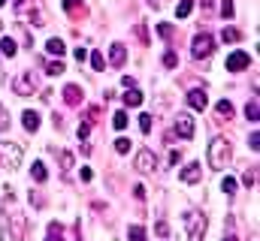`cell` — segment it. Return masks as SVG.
Listing matches in <instances>:
<instances>
[{
	"mask_svg": "<svg viewBox=\"0 0 260 241\" xmlns=\"http://www.w3.org/2000/svg\"><path fill=\"white\" fill-rule=\"evenodd\" d=\"M127 238L130 241H145V229H142V226H130V229H127Z\"/></svg>",
	"mask_w": 260,
	"mask_h": 241,
	"instance_id": "25",
	"label": "cell"
},
{
	"mask_svg": "<svg viewBox=\"0 0 260 241\" xmlns=\"http://www.w3.org/2000/svg\"><path fill=\"white\" fill-rule=\"evenodd\" d=\"M46 241H64V226H61V223H49Z\"/></svg>",
	"mask_w": 260,
	"mask_h": 241,
	"instance_id": "19",
	"label": "cell"
},
{
	"mask_svg": "<svg viewBox=\"0 0 260 241\" xmlns=\"http://www.w3.org/2000/svg\"><path fill=\"white\" fill-rule=\"evenodd\" d=\"M212 52H215V39H212L209 33H197L194 43H191V55L200 60V58H209Z\"/></svg>",
	"mask_w": 260,
	"mask_h": 241,
	"instance_id": "6",
	"label": "cell"
},
{
	"mask_svg": "<svg viewBox=\"0 0 260 241\" xmlns=\"http://www.w3.org/2000/svg\"><path fill=\"white\" fill-rule=\"evenodd\" d=\"M15 52H18L15 39H12V36H0V55H3V58H15Z\"/></svg>",
	"mask_w": 260,
	"mask_h": 241,
	"instance_id": "15",
	"label": "cell"
},
{
	"mask_svg": "<svg viewBox=\"0 0 260 241\" xmlns=\"http://www.w3.org/2000/svg\"><path fill=\"white\" fill-rule=\"evenodd\" d=\"M157 33H160L164 39H170V36H173V24H157Z\"/></svg>",
	"mask_w": 260,
	"mask_h": 241,
	"instance_id": "35",
	"label": "cell"
},
{
	"mask_svg": "<svg viewBox=\"0 0 260 241\" xmlns=\"http://www.w3.org/2000/svg\"><path fill=\"white\" fill-rule=\"evenodd\" d=\"M24 3H27V0H15V9H24Z\"/></svg>",
	"mask_w": 260,
	"mask_h": 241,
	"instance_id": "44",
	"label": "cell"
},
{
	"mask_svg": "<svg viewBox=\"0 0 260 241\" xmlns=\"http://www.w3.org/2000/svg\"><path fill=\"white\" fill-rule=\"evenodd\" d=\"M242 184H248V187H251V184H254V169H248V172H245V175H242Z\"/></svg>",
	"mask_w": 260,
	"mask_h": 241,
	"instance_id": "38",
	"label": "cell"
},
{
	"mask_svg": "<svg viewBox=\"0 0 260 241\" xmlns=\"http://www.w3.org/2000/svg\"><path fill=\"white\" fill-rule=\"evenodd\" d=\"M88 58V49H76V60H79V63H82V60Z\"/></svg>",
	"mask_w": 260,
	"mask_h": 241,
	"instance_id": "40",
	"label": "cell"
},
{
	"mask_svg": "<svg viewBox=\"0 0 260 241\" xmlns=\"http://www.w3.org/2000/svg\"><path fill=\"white\" fill-rule=\"evenodd\" d=\"M233 12H236V9H233V0H224V3H221V15H224V18H233Z\"/></svg>",
	"mask_w": 260,
	"mask_h": 241,
	"instance_id": "32",
	"label": "cell"
},
{
	"mask_svg": "<svg viewBox=\"0 0 260 241\" xmlns=\"http://www.w3.org/2000/svg\"><path fill=\"white\" fill-rule=\"evenodd\" d=\"M248 63H251V58H248L245 52H233V55L227 58V69H230V72H242V69H248Z\"/></svg>",
	"mask_w": 260,
	"mask_h": 241,
	"instance_id": "9",
	"label": "cell"
},
{
	"mask_svg": "<svg viewBox=\"0 0 260 241\" xmlns=\"http://www.w3.org/2000/svg\"><path fill=\"white\" fill-rule=\"evenodd\" d=\"M82 97H85V94H82V88H79V85H67V88H64V100L70 103V106H79V103H82Z\"/></svg>",
	"mask_w": 260,
	"mask_h": 241,
	"instance_id": "14",
	"label": "cell"
},
{
	"mask_svg": "<svg viewBox=\"0 0 260 241\" xmlns=\"http://www.w3.org/2000/svg\"><path fill=\"white\" fill-rule=\"evenodd\" d=\"M200 175H203L200 163H188V166L182 169V181H185V184H197V181H200Z\"/></svg>",
	"mask_w": 260,
	"mask_h": 241,
	"instance_id": "13",
	"label": "cell"
},
{
	"mask_svg": "<svg viewBox=\"0 0 260 241\" xmlns=\"http://www.w3.org/2000/svg\"><path fill=\"white\" fill-rule=\"evenodd\" d=\"M221 39H224V43H239V39H242V33H239L236 27H224V33H221Z\"/></svg>",
	"mask_w": 260,
	"mask_h": 241,
	"instance_id": "21",
	"label": "cell"
},
{
	"mask_svg": "<svg viewBox=\"0 0 260 241\" xmlns=\"http://www.w3.org/2000/svg\"><path fill=\"white\" fill-rule=\"evenodd\" d=\"M133 193H136V199H145V187H139V184H136V187H133Z\"/></svg>",
	"mask_w": 260,
	"mask_h": 241,
	"instance_id": "41",
	"label": "cell"
},
{
	"mask_svg": "<svg viewBox=\"0 0 260 241\" xmlns=\"http://www.w3.org/2000/svg\"><path fill=\"white\" fill-rule=\"evenodd\" d=\"M112 127H115V130H124V127H127V112H115Z\"/></svg>",
	"mask_w": 260,
	"mask_h": 241,
	"instance_id": "26",
	"label": "cell"
},
{
	"mask_svg": "<svg viewBox=\"0 0 260 241\" xmlns=\"http://www.w3.org/2000/svg\"><path fill=\"white\" fill-rule=\"evenodd\" d=\"M191 9H194V0H182V3L176 6V18H188Z\"/></svg>",
	"mask_w": 260,
	"mask_h": 241,
	"instance_id": "20",
	"label": "cell"
},
{
	"mask_svg": "<svg viewBox=\"0 0 260 241\" xmlns=\"http://www.w3.org/2000/svg\"><path fill=\"white\" fill-rule=\"evenodd\" d=\"M115 151H118V154H127V151H130V139H124V136H121V139H115Z\"/></svg>",
	"mask_w": 260,
	"mask_h": 241,
	"instance_id": "31",
	"label": "cell"
},
{
	"mask_svg": "<svg viewBox=\"0 0 260 241\" xmlns=\"http://www.w3.org/2000/svg\"><path fill=\"white\" fill-rule=\"evenodd\" d=\"M0 6H6V0H0Z\"/></svg>",
	"mask_w": 260,
	"mask_h": 241,
	"instance_id": "47",
	"label": "cell"
},
{
	"mask_svg": "<svg viewBox=\"0 0 260 241\" xmlns=\"http://www.w3.org/2000/svg\"><path fill=\"white\" fill-rule=\"evenodd\" d=\"M224 241H239V238H236V235H227V238H224Z\"/></svg>",
	"mask_w": 260,
	"mask_h": 241,
	"instance_id": "46",
	"label": "cell"
},
{
	"mask_svg": "<svg viewBox=\"0 0 260 241\" xmlns=\"http://www.w3.org/2000/svg\"><path fill=\"white\" fill-rule=\"evenodd\" d=\"M124 60H127V49H124L121 43H112V49H109V63H112V66H124Z\"/></svg>",
	"mask_w": 260,
	"mask_h": 241,
	"instance_id": "11",
	"label": "cell"
},
{
	"mask_svg": "<svg viewBox=\"0 0 260 241\" xmlns=\"http://www.w3.org/2000/svg\"><path fill=\"white\" fill-rule=\"evenodd\" d=\"M221 190H224L227 196H233V193H236V178H230V175H224V181H221Z\"/></svg>",
	"mask_w": 260,
	"mask_h": 241,
	"instance_id": "22",
	"label": "cell"
},
{
	"mask_svg": "<svg viewBox=\"0 0 260 241\" xmlns=\"http://www.w3.org/2000/svg\"><path fill=\"white\" fill-rule=\"evenodd\" d=\"M164 66H170V69H173V66H179V58H176V52H167V55H164Z\"/></svg>",
	"mask_w": 260,
	"mask_h": 241,
	"instance_id": "34",
	"label": "cell"
},
{
	"mask_svg": "<svg viewBox=\"0 0 260 241\" xmlns=\"http://www.w3.org/2000/svg\"><path fill=\"white\" fill-rule=\"evenodd\" d=\"M136 169H139L142 175H151V172L157 169V157H154L148 148H142V151L136 154Z\"/></svg>",
	"mask_w": 260,
	"mask_h": 241,
	"instance_id": "7",
	"label": "cell"
},
{
	"mask_svg": "<svg viewBox=\"0 0 260 241\" xmlns=\"http://www.w3.org/2000/svg\"><path fill=\"white\" fill-rule=\"evenodd\" d=\"M173 127H176V133H179V136H182V139H191V136H194V118H191V115H188V112H182V115H176V124H173Z\"/></svg>",
	"mask_w": 260,
	"mask_h": 241,
	"instance_id": "8",
	"label": "cell"
},
{
	"mask_svg": "<svg viewBox=\"0 0 260 241\" xmlns=\"http://www.w3.org/2000/svg\"><path fill=\"white\" fill-rule=\"evenodd\" d=\"M0 30H3V21H0Z\"/></svg>",
	"mask_w": 260,
	"mask_h": 241,
	"instance_id": "48",
	"label": "cell"
},
{
	"mask_svg": "<svg viewBox=\"0 0 260 241\" xmlns=\"http://www.w3.org/2000/svg\"><path fill=\"white\" fill-rule=\"evenodd\" d=\"M46 72H49V75H61V72H64V63H61V58L52 60V63H46Z\"/></svg>",
	"mask_w": 260,
	"mask_h": 241,
	"instance_id": "24",
	"label": "cell"
},
{
	"mask_svg": "<svg viewBox=\"0 0 260 241\" xmlns=\"http://www.w3.org/2000/svg\"><path fill=\"white\" fill-rule=\"evenodd\" d=\"M218 115H221V118H230V115H233V103H230V100H221V103H218Z\"/></svg>",
	"mask_w": 260,
	"mask_h": 241,
	"instance_id": "23",
	"label": "cell"
},
{
	"mask_svg": "<svg viewBox=\"0 0 260 241\" xmlns=\"http://www.w3.org/2000/svg\"><path fill=\"white\" fill-rule=\"evenodd\" d=\"M70 169H73V154H61V172H64V178L70 175Z\"/></svg>",
	"mask_w": 260,
	"mask_h": 241,
	"instance_id": "27",
	"label": "cell"
},
{
	"mask_svg": "<svg viewBox=\"0 0 260 241\" xmlns=\"http://www.w3.org/2000/svg\"><path fill=\"white\" fill-rule=\"evenodd\" d=\"M30 175H34V181H40V184H43V181L49 178V172H46V163H43V160H37V163L30 166Z\"/></svg>",
	"mask_w": 260,
	"mask_h": 241,
	"instance_id": "18",
	"label": "cell"
},
{
	"mask_svg": "<svg viewBox=\"0 0 260 241\" xmlns=\"http://www.w3.org/2000/svg\"><path fill=\"white\" fill-rule=\"evenodd\" d=\"M91 66H94L97 72H100V69L106 66V60H103V55H100V52H91Z\"/></svg>",
	"mask_w": 260,
	"mask_h": 241,
	"instance_id": "29",
	"label": "cell"
},
{
	"mask_svg": "<svg viewBox=\"0 0 260 241\" xmlns=\"http://www.w3.org/2000/svg\"><path fill=\"white\" fill-rule=\"evenodd\" d=\"M188 106H191L194 112H203V109L209 106V97H206V91H203V88H194V91L188 94Z\"/></svg>",
	"mask_w": 260,
	"mask_h": 241,
	"instance_id": "10",
	"label": "cell"
},
{
	"mask_svg": "<svg viewBox=\"0 0 260 241\" xmlns=\"http://www.w3.org/2000/svg\"><path fill=\"white\" fill-rule=\"evenodd\" d=\"M79 3H82V0H64V9H67V12H73Z\"/></svg>",
	"mask_w": 260,
	"mask_h": 241,
	"instance_id": "39",
	"label": "cell"
},
{
	"mask_svg": "<svg viewBox=\"0 0 260 241\" xmlns=\"http://www.w3.org/2000/svg\"><path fill=\"white\" fill-rule=\"evenodd\" d=\"M12 91H15L18 97H30V94L37 91V78H34L27 69H21V72H15V78H12Z\"/></svg>",
	"mask_w": 260,
	"mask_h": 241,
	"instance_id": "5",
	"label": "cell"
},
{
	"mask_svg": "<svg viewBox=\"0 0 260 241\" xmlns=\"http://www.w3.org/2000/svg\"><path fill=\"white\" fill-rule=\"evenodd\" d=\"M145 3H148L151 9H157V6H160V0H145Z\"/></svg>",
	"mask_w": 260,
	"mask_h": 241,
	"instance_id": "43",
	"label": "cell"
},
{
	"mask_svg": "<svg viewBox=\"0 0 260 241\" xmlns=\"http://www.w3.org/2000/svg\"><path fill=\"white\" fill-rule=\"evenodd\" d=\"M151 124H154L151 115H142V118H139V130H142V133H151Z\"/></svg>",
	"mask_w": 260,
	"mask_h": 241,
	"instance_id": "33",
	"label": "cell"
},
{
	"mask_svg": "<svg viewBox=\"0 0 260 241\" xmlns=\"http://www.w3.org/2000/svg\"><path fill=\"white\" fill-rule=\"evenodd\" d=\"M21 160H24V151H21L18 142H0V163L6 169H18Z\"/></svg>",
	"mask_w": 260,
	"mask_h": 241,
	"instance_id": "3",
	"label": "cell"
},
{
	"mask_svg": "<svg viewBox=\"0 0 260 241\" xmlns=\"http://www.w3.org/2000/svg\"><path fill=\"white\" fill-rule=\"evenodd\" d=\"M212 3H215V0H203V6H206V9H209V6H212Z\"/></svg>",
	"mask_w": 260,
	"mask_h": 241,
	"instance_id": "45",
	"label": "cell"
},
{
	"mask_svg": "<svg viewBox=\"0 0 260 241\" xmlns=\"http://www.w3.org/2000/svg\"><path fill=\"white\" fill-rule=\"evenodd\" d=\"M9 124H12V120H9V112H6V106L0 103V133H3V130H9Z\"/></svg>",
	"mask_w": 260,
	"mask_h": 241,
	"instance_id": "28",
	"label": "cell"
},
{
	"mask_svg": "<svg viewBox=\"0 0 260 241\" xmlns=\"http://www.w3.org/2000/svg\"><path fill=\"white\" fill-rule=\"evenodd\" d=\"M0 208H3V241H27V217H24V211L18 208V202H15V196L6 190V196H3V202H0Z\"/></svg>",
	"mask_w": 260,
	"mask_h": 241,
	"instance_id": "1",
	"label": "cell"
},
{
	"mask_svg": "<svg viewBox=\"0 0 260 241\" xmlns=\"http://www.w3.org/2000/svg\"><path fill=\"white\" fill-rule=\"evenodd\" d=\"M21 124H24V130H27V133H37V130H40V112L27 109V112L21 115Z\"/></svg>",
	"mask_w": 260,
	"mask_h": 241,
	"instance_id": "12",
	"label": "cell"
},
{
	"mask_svg": "<svg viewBox=\"0 0 260 241\" xmlns=\"http://www.w3.org/2000/svg\"><path fill=\"white\" fill-rule=\"evenodd\" d=\"M91 178H94V172H91V169L85 166V169H82V181H91Z\"/></svg>",
	"mask_w": 260,
	"mask_h": 241,
	"instance_id": "42",
	"label": "cell"
},
{
	"mask_svg": "<svg viewBox=\"0 0 260 241\" xmlns=\"http://www.w3.org/2000/svg\"><path fill=\"white\" fill-rule=\"evenodd\" d=\"M124 106L133 109V106H142V94L136 91V88H127V94H124Z\"/></svg>",
	"mask_w": 260,
	"mask_h": 241,
	"instance_id": "17",
	"label": "cell"
},
{
	"mask_svg": "<svg viewBox=\"0 0 260 241\" xmlns=\"http://www.w3.org/2000/svg\"><path fill=\"white\" fill-rule=\"evenodd\" d=\"M257 142H260V133H257V130H254V133L248 136V148H251V151H257V148H260Z\"/></svg>",
	"mask_w": 260,
	"mask_h": 241,
	"instance_id": "36",
	"label": "cell"
},
{
	"mask_svg": "<svg viewBox=\"0 0 260 241\" xmlns=\"http://www.w3.org/2000/svg\"><path fill=\"white\" fill-rule=\"evenodd\" d=\"M245 118H248V120H257V100H251V103L245 106Z\"/></svg>",
	"mask_w": 260,
	"mask_h": 241,
	"instance_id": "30",
	"label": "cell"
},
{
	"mask_svg": "<svg viewBox=\"0 0 260 241\" xmlns=\"http://www.w3.org/2000/svg\"><path fill=\"white\" fill-rule=\"evenodd\" d=\"M46 52H49L52 58H61V55L67 52V49H64V39H58V36H52V39L46 43Z\"/></svg>",
	"mask_w": 260,
	"mask_h": 241,
	"instance_id": "16",
	"label": "cell"
},
{
	"mask_svg": "<svg viewBox=\"0 0 260 241\" xmlns=\"http://www.w3.org/2000/svg\"><path fill=\"white\" fill-rule=\"evenodd\" d=\"M230 157H233L230 142H227L224 136L212 139V145H209V166H212V169H227V166H230Z\"/></svg>",
	"mask_w": 260,
	"mask_h": 241,
	"instance_id": "2",
	"label": "cell"
},
{
	"mask_svg": "<svg viewBox=\"0 0 260 241\" xmlns=\"http://www.w3.org/2000/svg\"><path fill=\"white\" fill-rule=\"evenodd\" d=\"M185 229L191 241H203L206 238V214L203 211H185Z\"/></svg>",
	"mask_w": 260,
	"mask_h": 241,
	"instance_id": "4",
	"label": "cell"
},
{
	"mask_svg": "<svg viewBox=\"0 0 260 241\" xmlns=\"http://www.w3.org/2000/svg\"><path fill=\"white\" fill-rule=\"evenodd\" d=\"M154 229H157V235H160V238H167V235H170V226H167V223H164V220H160V223H157V226H154Z\"/></svg>",
	"mask_w": 260,
	"mask_h": 241,
	"instance_id": "37",
	"label": "cell"
}]
</instances>
